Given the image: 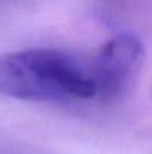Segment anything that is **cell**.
Masks as SVG:
<instances>
[{
    "mask_svg": "<svg viewBox=\"0 0 152 154\" xmlns=\"http://www.w3.org/2000/svg\"><path fill=\"white\" fill-rule=\"evenodd\" d=\"M0 94L27 102H70L96 97L91 64L57 48L0 55Z\"/></svg>",
    "mask_w": 152,
    "mask_h": 154,
    "instance_id": "cell-1",
    "label": "cell"
},
{
    "mask_svg": "<svg viewBox=\"0 0 152 154\" xmlns=\"http://www.w3.org/2000/svg\"><path fill=\"white\" fill-rule=\"evenodd\" d=\"M146 52L142 41L131 33H118L100 48L91 63L96 97L101 102L124 99L136 85Z\"/></svg>",
    "mask_w": 152,
    "mask_h": 154,
    "instance_id": "cell-2",
    "label": "cell"
}]
</instances>
